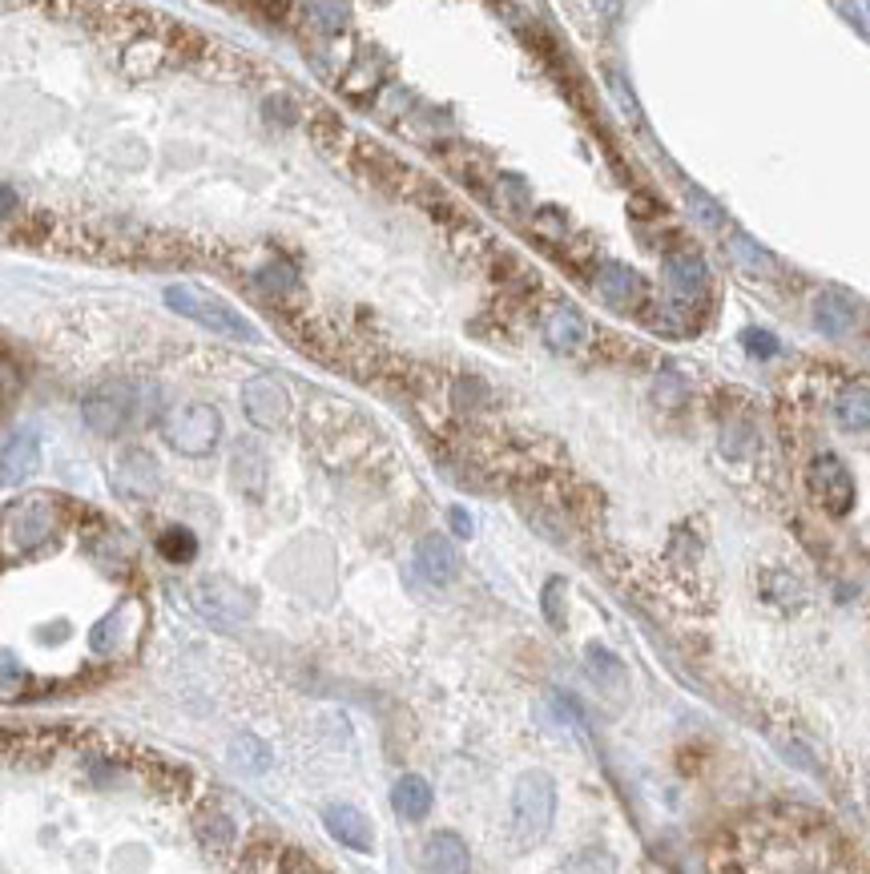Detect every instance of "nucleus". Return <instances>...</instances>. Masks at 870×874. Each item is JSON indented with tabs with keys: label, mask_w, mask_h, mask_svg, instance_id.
I'll list each match as a JSON object with an SVG mask.
<instances>
[{
	"label": "nucleus",
	"mask_w": 870,
	"mask_h": 874,
	"mask_svg": "<svg viewBox=\"0 0 870 874\" xmlns=\"http://www.w3.org/2000/svg\"><path fill=\"white\" fill-rule=\"evenodd\" d=\"M166 307H170L174 315H182V319H190V323H198V327L222 335V339H238V343H254V339H258L254 323H250L242 311H234L226 299L210 295V290H202V286H186V282L166 286Z\"/></svg>",
	"instance_id": "obj_1"
},
{
	"label": "nucleus",
	"mask_w": 870,
	"mask_h": 874,
	"mask_svg": "<svg viewBox=\"0 0 870 874\" xmlns=\"http://www.w3.org/2000/svg\"><path fill=\"white\" fill-rule=\"evenodd\" d=\"M556 818V786L544 770H528L512 786V838L520 846H536Z\"/></svg>",
	"instance_id": "obj_2"
},
{
	"label": "nucleus",
	"mask_w": 870,
	"mask_h": 874,
	"mask_svg": "<svg viewBox=\"0 0 870 874\" xmlns=\"http://www.w3.org/2000/svg\"><path fill=\"white\" fill-rule=\"evenodd\" d=\"M162 440L182 456H210L222 440V415L210 403H178L162 419Z\"/></svg>",
	"instance_id": "obj_3"
},
{
	"label": "nucleus",
	"mask_w": 870,
	"mask_h": 874,
	"mask_svg": "<svg viewBox=\"0 0 870 874\" xmlns=\"http://www.w3.org/2000/svg\"><path fill=\"white\" fill-rule=\"evenodd\" d=\"M194 609L214 629H242L254 617V593L230 576H202L194 585Z\"/></svg>",
	"instance_id": "obj_4"
},
{
	"label": "nucleus",
	"mask_w": 870,
	"mask_h": 874,
	"mask_svg": "<svg viewBox=\"0 0 870 874\" xmlns=\"http://www.w3.org/2000/svg\"><path fill=\"white\" fill-rule=\"evenodd\" d=\"M81 415L97 435H117V431L137 423L141 391H137V383H101L93 395H85Z\"/></svg>",
	"instance_id": "obj_5"
},
{
	"label": "nucleus",
	"mask_w": 870,
	"mask_h": 874,
	"mask_svg": "<svg viewBox=\"0 0 870 874\" xmlns=\"http://www.w3.org/2000/svg\"><path fill=\"white\" fill-rule=\"evenodd\" d=\"M53 528H57L53 500L33 496V500H21V504L9 508L5 524H0V540H5L13 552H33L53 536Z\"/></svg>",
	"instance_id": "obj_6"
},
{
	"label": "nucleus",
	"mask_w": 870,
	"mask_h": 874,
	"mask_svg": "<svg viewBox=\"0 0 870 874\" xmlns=\"http://www.w3.org/2000/svg\"><path fill=\"white\" fill-rule=\"evenodd\" d=\"M810 492H814V500L830 516H846L854 508V480H850L846 464L834 452L814 456V464H810Z\"/></svg>",
	"instance_id": "obj_7"
},
{
	"label": "nucleus",
	"mask_w": 870,
	"mask_h": 874,
	"mask_svg": "<svg viewBox=\"0 0 870 874\" xmlns=\"http://www.w3.org/2000/svg\"><path fill=\"white\" fill-rule=\"evenodd\" d=\"M665 282H669V295L677 307L701 303L709 295V266L693 246H681L665 258Z\"/></svg>",
	"instance_id": "obj_8"
},
{
	"label": "nucleus",
	"mask_w": 870,
	"mask_h": 874,
	"mask_svg": "<svg viewBox=\"0 0 870 874\" xmlns=\"http://www.w3.org/2000/svg\"><path fill=\"white\" fill-rule=\"evenodd\" d=\"M242 411L254 427L262 431H274L286 423V411H290V399H286V387L274 379V375H254L246 387H242Z\"/></svg>",
	"instance_id": "obj_9"
},
{
	"label": "nucleus",
	"mask_w": 870,
	"mask_h": 874,
	"mask_svg": "<svg viewBox=\"0 0 870 874\" xmlns=\"http://www.w3.org/2000/svg\"><path fill=\"white\" fill-rule=\"evenodd\" d=\"M593 286H597L601 303L613 307V311H633V307L641 303V295H645L641 274H637L633 266H625V262H601Z\"/></svg>",
	"instance_id": "obj_10"
},
{
	"label": "nucleus",
	"mask_w": 870,
	"mask_h": 874,
	"mask_svg": "<svg viewBox=\"0 0 870 874\" xmlns=\"http://www.w3.org/2000/svg\"><path fill=\"white\" fill-rule=\"evenodd\" d=\"M415 568L423 572L427 585H440V589H444V585H452L456 572H460V556H456V548H452L448 536L431 532V536H423L419 548H415Z\"/></svg>",
	"instance_id": "obj_11"
},
{
	"label": "nucleus",
	"mask_w": 870,
	"mask_h": 874,
	"mask_svg": "<svg viewBox=\"0 0 870 874\" xmlns=\"http://www.w3.org/2000/svg\"><path fill=\"white\" fill-rule=\"evenodd\" d=\"M41 468V440L37 431H17L13 440L0 448V484H25Z\"/></svg>",
	"instance_id": "obj_12"
},
{
	"label": "nucleus",
	"mask_w": 870,
	"mask_h": 874,
	"mask_svg": "<svg viewBox=\"0 0 870 874\" xmlns=\"http://www.w3.org/2000/svg\"><path fill=\"white\" fill-rule=\"evenodd\" d=\"M423 866H427V874H468L472 870V854H468L460 834L435 830L427 838V846H423Z\"/></svg>",
	"instance_id": "obj_13"
},
{
	"label": "nucleus",
	"mask_w": 870,
	"mask_h": 874,
	"mask_svg": "<svg viewBox=\"0 0 870 874\" xmlns=\"http://www.w3.org/2000/svg\"><path fill=\"white\" fill-rule=\"evenodd\" d=\"M323 826L331 830L335 842H343V846H351V850H371V842H375L367 814L355 810V806H347V802L327 806V810H323Z\"/></svg>",
	"instance_id": "obj_14"
},
{
	"label": "nucleus",
	"mask_w": 870,
	"mask_h": 874,
	"mask_svg": "<svg viewBox=\"0 0 870 874\" xmlns=\"http://www.w3.org/2000/svg\"><path fill=\"white\" fill-rule=\"evenodd\" d=\"M585 339H589L585 315H580L576 307H552V315L544 319V343H548L552 351L572 355V351L585 347Z\"/></svg>",
	"instance_id": "obj_15"
},
{
	"label": "nucleus",
	"mask_w": 870,
	"mask_h": 874,
	"mask_svg": "<svg viewBox=\"0 0 870 874\" xmlns=\"http://www.w3.org/2000/svg\"><path fill=\"white\" fill-rule=\"evenodd\" d=\"M137 605H121V609H113V613H105L93 629H89V649L93 653H101V657H109V653H121L125 645H129V629H137Z\"/></svg>",
	"instance_id": "obj_16"
},
{
	"label": "nucleus",
	"mask_w": 870,
	"mask_h": 874,
	"mask_svg": "<svg viewBox=\"0 0 870 874\" xmlns=\"http://www.w3.org/2000/svg\"><path fill=\"white\" fill-rule=\"evenodd\" d=\"M230 480H234L238 492H246V496H262V488H266V456H262L258 444H250V440H238V444H234Z\"/></svg>",
	"instance_id": "obj_17"
},
{
	"label": "nucleus",
	"mask_w": 870,
	"mask_h": 874,
	"mask_svg": "<svg viewBox=\"0 0 870 874\" xmlns=\"http://www.w3.org/2000/svg\"><path fill=\"white\" fill-rule=\"evenodd\" d=\"M814 327L830 339H842L854 331V303L842 295V290H822L814 299Z\"/></svg>",
	"instance_id": "obj_18"
},
{
	"label": "nucleus",
	"mask_w": 870,
	"mask_h": 874,
	"mask_svg": "<svg viewBox=\"0 0 870 874\" xmlns=\"http://www.w3.org/2000/svg\"><path fill=\"white\" fill-rule=\"evenodd\" d=\"M117 488L133 492V496H150L158 492V464L145 456L141 448H129L117 456Z\"/></svg>",
	"instance_id": "obj_19"
},
{
	"label": "nucleus",
	"mask_w": 870,
	"mask_h": 874,
	"mask_svg": "<svg viewBox=\"0 0 870 874\" xmlns=\"http://www.w3.org/2000/svg\"><path fill=\"white\" fill-rule=\"evenodd\" d=\"M431 802H435V794H431L427 778H419V774H403V778L391 786V806H395V814L407 818V822L427 818V814H431Z\"/></svg>",
	"instance_id": "obj_20"
},
{
	"label": "nucleus",
	"mask_w": 870,
	"mask_h": 874,
	"mask_svg": "<svg viewBox=\"0 0 870 874\" xmlns=\"http://www.w3.org/2000/svg\"><path fill=\"white\" fill-rule=\"evenodd\" d=\"M725 250H730V258H734V266L742 270V274H750V278H774V258L750 238V234H730V242H725Z\"/></svg>",
	"instance_id": "obj_21"
},
{
	"label": "nucleus",
	"mask_w": 870,
	"mask_h": 874,
	"mask_svg": "<svg viewBox=\"0 0 870 874\" xmlns=\"http://www.w3.org/2000/svg\"><path fill=\"white\" fill-rule=\"evenodd\" d=\"M834 415L846 431H866L870 427V387H862V383L846 387L834 403Z\"/></svg>",
	"instance_id": "obj_22"
},
{
	"label": "nucleus",
	"mask_w": 870,
	"mask_h": 874,
	"mask_svg": "<svg viewBox=\"0 0 870 874\" xmlns=\"http://www.w3.org/2000/svg\"><path fill=\"white\" fill-rule=\"evenodd\" d=\"M585 669H589V677H593L601 689H621V685L629 681L625 665H621L617 653H609L605 645H589V649H585Z\"/></svg>",
	"instance_id": "obj_23"
},
{
	"label": "nucleus",
	"mask_w": 870,
	"mask_h": 874,
	"mask_svg": "<svg viewBox=\"0 0 870 874\" xmlns=\"http://www.w3.org/2000/svg\"><path fill=\"white\" fill-rule=\"evenodd\" d=\"M307 17L319 33H343L351 21L347 0H307Z\"/></svg>",
	"instance_id": "obj_24"
},
{
	"label": "nucleus",
	"mask_w": 870,
	"mask_h": 874,
	"mask_svg": "<svg viewBox=\"0 0 870 874\" xmlns=\"http://www.w3.org/2000/svg\"><path fill=\"white\" fill-rule=\"evenodd\" d=\"M158 552H162L170 564H186V560H194V552H198V540H194V532H190V528L174 524V528H166V532L158 536Z\"/></svg>",
	"instance_id": "obj_25"
},
{
	"label": "nucleus",
	"mask_w": 870,
	"mask_h": 874,
	"mask_svg": "<svg viewBox=\"0 0 870 874\" xmlns=\"http://www.w3.org/2000/svg\"><path fill=\"white\" fill-rule=\"evenodd\" d=\"M685 206H689V214H693L697 226H705V230H721V226H725V210H721L705 190L685 186Z\"/></svg>",
	"instance_id": "obj_26"
},
{
	"label": "nucleus",
	"mask_w": 870,
	"mask_h": 874,
	"mask_svg": "<svg viewBox=\"0 0 870 874\" xmlns=\"http://www.w3.org/2000/svg\"><path fill=\"white\" fill-rule=\"evenodd\" d=\"M234 762L238 766H246V770H266L274 758H270V750L258 742V738H250V734H242V738H234Z\"/></svg>",
	"instance_id": "obj_27"
},
{
	"label": "nucleus",
	"mask_w": 870,
	"mask_h": 874,
	"mask_svg": "<svg viewBox=\"0 0 870 874\" xmlns=\"http://www.w3.org/2000/svg\"><path fill=\"white\" fill-rule=\"evenodd\" d=\"M540 605H544V617L556 625V629H564V580L556 576V580H548L544 585V597H540Z\"/></svg>",
	"instance_id": "obj_28"
},
{
	"label": "nucleus",
	"mask_w": 870,
	"mask_h": 874,
	"mask_svg": "<svg viewBox=\"0 0 870 874\" xmlns=\"http://www.w3.org/2000/svg\"><path fill=\"white\" fill-rule=\"evenodd\" d=\"M742 347H746L754 359H770V355H778V339H774L770 331H762V327H746V331H742Z\"/></svg>",
	"instance_id": "obj_29"
},
{
	"label": "nucleus",
	"mask_w": 870,
	"mask_h": 874,
	"mask_svg": "<svg viewBox=\"0 0 870 874\" xmlns=\"http://www.w3.org/2000/svg\"><path fill=\"white\" fill-rule=\"evenodd\" d=\"M21 685H25V669L17 665V657H13V653H0V693H5V697H13Z\"/></svg>",
	"instance_id": "obj_30"
},
{
	"label": "nucleus",
	"mask_w": 870,
	"mask_h": 874,
	"mask_svg": "<svg viewBox=\"0 0 870 874\" xmlns=\"http://www.w3.org/2000/svg\"><path fill=\"white\" fill-rule=\"evenodd\" d=\"M842 17H846L862 37H870V0H842Z\"/></svg>",
	"instance_id": "obj_31"
},
{
	"label": "nucleus",
	"mask_w": 870,
	"mask_h": 874,
	"mask_svg": "<svg viewBox=\"0 0 870 874\" xmlns=\"http://www.w3.org/2000/svg\"><path fill=\"white\" fill-rule=\"evenodd\" d=\"M258 282L270 286V290H286V286H295V270H286L282 262H274V266H266V270L258 274Z\"/></svg>",
	"instance_id": "obj_32"
},
{
	"label": "nucleus",
	"mask_w": 870,
	"mask_h": 874,
	"mask_svg": "<svg viewBox=\"0 0 870 874\" xmlns=\"http://www.w3.org/2000/svg\"><path fill=\"white\" fill-rule=\"evenodd\" d=\"M448 520H452V532H456V536H464V540L472 536V516H468L464 508H452V512H448Z\"/></svg>",
	"instance_id": "obj_33"
},
{
	"label": "nucleus",
	"mask_w": 870,
	"mask_h": 874,
	"mask_svg": "<svg viewBox=\"0 0 870 874\" xmlns=\"http://www.w3.org/2000/svg\"><path fill=\"white\" fill-rule=\"evenodd\" d=\"M13 206H17V198H13V190H5V186H0V218H5V214H9Z\"/></svg>",
	"instance_id": "obj_34"
}]
</instances>
